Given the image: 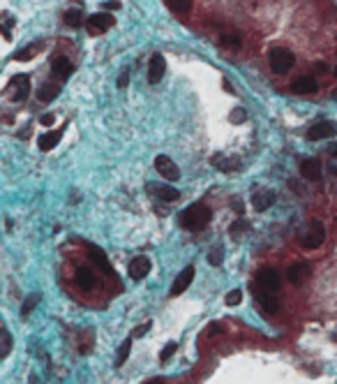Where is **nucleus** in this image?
<instances>
[{
    "label": "nucleus",
    "instance_id": "6",
    "mask_svg": "<svg viewBox=\"0 0 337 384\" xmlns=\"http://www.w3.org/2000/svg\"><path fill=\"white\" fill-rule=\"evenodd\" d=\"M337 134V123L335 120H321V123H314L307 130V139L309 141H319V139H330Z\"/></svg>",
    "mask_w": 337,
    "mask_h": 384
},
{
    "label": "nucleus",
    "instance_id": "39",
    "mask_svg": "<svg viewBox=\"0 0 337 384\" xmlns=\"http://www.w3.org/2000/svg\"><path fill=\"white\" fill-rule=\"evenodd\" d=\"M104 7L106 9H120V3H113V0H111V3H104Z\"/></svg>",
    "mask_w": 337,
    "mask_h": 384
},
{
    "label": "nucleus",
    "instance_id": "34",
    "mask_svg": "<svg viewBox=\"0 0 337 384\" xmlns=\"http://www.w3.org/2000/svg\"><path fill=\"white\" fill-rule=\"evenodd\" d=\"M152 328V322H146V324H141V326H136L132 331V338H143V333H148Z\"/></svg>",
    "mask_w": 337,
    "mask_h": 384
},
{
    "label": "nucleus",
    "instance_id": "1",
    "mask_svg": "<svg viewBox=\"0 0 337 384\" xmlns=\"http://www.w3.org/2000/svg\"><path fill=\"white\" fill-rule=\"evenodd\" d=\"M210 208L203 206V204H194V206L185 208L183 213H180V225L185 227V229H192V231H201L203 227L210 222Z\"/></svg>",
    "mask_w": 337,
    "mask_h": 384
},
{
    "label": "nucleus",
    "instance_id": "37",
    "mask_svg": "<svg viewBox=\"0 0 337 384\" xmlns=\"http://www.w3.org/2000/svg\"><path fill=\"white\" fill-rule=\"evenodd\" d=\"M127 81H129V77H127V69H125V72L120 74V79H118V86L125 88V86H127Z\"/></svg>",
    "mask_w": 337,
    "mask_h": 384
},
{
    "label": "nucleus",
    "instance_id": "13",
    "mask_svg": "<svg viewBox=\"0 0 337 384\" xmlns=\"http://www.w3.org/2000/svg\"><path fill=\"white\" fill-rule=\"evenodd\" d=\"M272 204H275V194L270 192V190H263V188H256L252 192V206L256 208L259 213L266 211V208H270Z\"/></svg>",
    "mask_w": 337,
    "mask_h": 384
},
{
    "label": "nucleus",
    "instance_id": "19",
    "mask_svg": "<svg viewBox=\"0 0 337 384\" xmlns=\"http://www.w3.org/2000/svg\"><path fill=\"white\" fill-rule=\"evenodd\" d=\"M148 192L155 194V197H160L162 202H175V199H178V190L169 188V185H152V183H148Z\"/></svg>",
    "mask_w": 337,
    "mask_h": 384
},
{
    "label": "nucleus",
    "instance_id": "38",
    "mask_svg": "<svg viewBox=\"0 0 337 384\" xmlns=\"http://www.w3.org/2000/svg\"><path fill=\"white\" fill-rule=\"evenodd\" d=\"M240 229H247V225H245L243 220L235 222V227H233V236H238V234H240Z\"/></svg>",
    "mask_w": 337,
    "mask_h": 384
},
{
    "label": "nucleus",
    "instance_id": "45",
    "mask_svg": "<svg viewBox=\"0 0 337 384\" xmlns=\"http://www.w3.org/2000/svg\"><path fill=\"white\" fill-rule=\"evenodd\" d=\"M335 74H337V67H335Z\"/></svg>",
    "mask_w": 337,
    "mask_h": 384
},
{
    "label": "nucleus",
    "instance_id": "31",
    "mask_svg": "<svg viewBox=\"0 0 337 384\" xmlns=\"http://www.w3.org/2000/svg\"><path fill=\"white\" fill-rule=\"evenodd\" d=\"M42 49V46L39 44H30V46H28V49H23V51H18V53L16 56H14V58H16V60H30V56H35L37 53V51H39Z\"/></svg>",
    "mask_w": 337,
    "mask_h": 384
},
{
    "label": "nucleus",
    "instance_id": "22",
    "mask_svg": "<svg viewBox=\"0 0 337 384\" xmlns=\"http://www.w3.org/2000/svg\"><path fill=\"white\" fill-rule=\"evenodd\" d=\"M259 303L266 308V313H280V301H277V296L268 294V291H259Z\"/></svg>",
    "mask_w": 337,
    "mask_h": 384
},
{
    "label": "nucleus",
    "instance_id": "3",
    "mask_svg": "<svg viewBox=\"0 0 337 384\" xmlns=\"http://www.w3.org/2000/svg\"><path fill=\"white\" fill-rule=\"evenodd\" d=\"M268 63H270L272 72L284 74L293 67L295 56H293V51L284 49V46H275V49H270V53H268Z\"/></svg>",
    "mask_w": 337,
    "mask_h": 384
},
{
    "label": "nucleus",
    "instance_id": "24",
    "mask_svg": "<svg viewBox=\"0 0 337 384\" xmlns=\"http://www.w3.org/2000/svg\"><path fill=\"white\" fill-rule=\"evenodd\" d=\"M129 352H132V338H125L123 345L118 347V356H115V365H123L129 359Z\"/></svg>",
    "mask_w": 337,
    "mask_h": 384
},
{
    "label": "nucleus",
    "instance_id": "40",
    "mask_svg": "<svg viewBox=\"0 0 337 384\" xmlns=\"http://www.w3.org/2000/svg\"><path fill=\"white\" fill-rule=\"evenodd\" d=\"M143 384H164V379H162V377H152V379H148V382H143Z\"/></svg>",
    "mask_w": 337,
    "mask_h": 384
},
{
    "label": "nucleus",
    "instance_id": "15",
    "mask_svg": "<svg viewBox=\"0 0 337 384\" xmlns=\"http://www.w3.org/2000/svg\"><path fill=\"white\" fill-rule=\"evenodd\" d=\"M291 90L300 93V95H307V93H316L319 90V81L314 77H298L291 81Z\"/></svg>",
    "mask_w": 337,
    "mask_h": 384
},
{
    "label": "nucleus",
    "instance_id": "7",
    "mask_svg": "<svg viewBox=\"0 0 337 384\" xmlns=\"http://www.w3.org/2000/svg\"><path fill=\"white\" fill-rule=\"evenodd\" d=\"M155 169L160 171V176H162V178H166V180H178L180 178L178 164H175L171 157H166V155H157L155 157Z\"/></svg>",
    "mask_w": 337,
    "mask_h": 384
},
{
    "label": "nucleus",
    "instance_id": "28",
    "mask_svg": "<svg viewBox=\"0 0 337 384\" xmlns=\"http://www.w3.org/2000/svg\"><path fill=\"white\" fill-rule=\"evenodd\" d=\"M222 259H224V248H222V245H215L212 250H208V262H210L212 266H220Z\"/></svg>",
    "mask_w": 337,
    "mask_h": 384
},
{
    "label": "nucleus",
    "instance_id": "5",
    "mask_svg": "<svg viewBox=\"0 0 337 384\" xmlns=\"http://www.w3.org/2000/svg\"><path fill=\"white\" fill-rule=\"evenodd\" d=\"M256 282L266 291H280L282 289V276L277 268H259L256 271Z\"/></svg>",
    "mask_w": 337,
    "mask_h": 384
},
{
    "label": "nucleus",
    "instance_id": "9",
    "mask_svg": "<svg viewBox=\"0 0 337 384\" xmlns=\"http://www.w3.org/2000/svg\"><path fill=\"white\" fill-rule=\"evenodd\" d=\"M309 273H312V266H309L307 262H295L286 268V280H289L291 285H303L309 278Z\"/></svg>",
    "mask_w": 337,
    "mask_h": 384
},
{
    "label": "nucleus",
    "instance_id": "12",
    "mask_svg": "<svg viewBox=\"0 0 337 384\" xmlns=\"http://www.w3.org/2000/svg\"><path fill=\"white\" fill-rule=\"evenodd\" d=\"M164 72H166V60H164V56H162V53H155V56L150 58V65H148V81H150V83L162 81Z\"/></svg>",
    "mask_w": 337,
    "mask_h": 384
},
{
    "label": "nucleus",
    "instance_id": "32",
    "mask_svg": "<svg viewBox=\"0 0 337 384\" xmlns=\"http://www.w3.org/2000/svg\"><path fill=\"white\" fill-rule=\"evenodd\" d=\"M224 301H226V305H238L240 301H243V291H240V289H231L229 294L224 296Z\"/></svg>",
    "mask_w": 337,
    "mask_h": 384
},
{
    "label": "nucleus",
    "instance_id": "26",
    "mask_svg": "<svg viewBox=\"0 0 337 384\" xmlns=\"http://www.w3.org/2000/svg\"><path fill=\"white\" fill-rule=\"evenodd\" d=\"M9 352H12V336H9V331L0 328V359H5Z\"/></svg>",
    "mask_w": 337,
    "mask_h": 384
},
{
    "label": "nucleus",
    "instance_id": "17",
    "mask_svg": "<svg viewBox=\"0 0 337 384\" xmlns=\"http://www.w3.org/2000/svg\"><path fill=\"white\" fill-rule=\"evenodd\" d=\"M72 63H69V58H65V56H55L53 60H51V72L55 74L58 79H67L69 74H72Z\"/></svg>",
    "mask_w": 337,
    "mask_h": 384
},
{
    "label": "nucleus",
    "instance_id": "33",
    "mask_svg": "<svg viewBox=\"0 0 337 384\" xmlns=\"http://www.w3.org/2000/svg\"><path fill=\"white\" fill-rule=\"evenodd\" d=\"M231 123H235V125H240V123H245V118H247V114H245V109H240V106H235L233 111H231Z\"/></svg>",
    "mask_w": 337,
    "mask_h": 384
},
{
    "label": "nucleus",
    "instance_id": "4",
    "mask_svg": "<svg viewBox=\"0 0 337 384\" xmlns=\"http://www.w3.org/2000/svg\"><path fill=\"white\" fill-rule=\"evenodd\" d=\"M5 95H7L9 102H23L28 95H30V79H28L26 74H16V77L7 83Z\"/></svg>",
    "mask_w": 337,
    "mask_h": 384
},
{
    "label": "nucleus",
    "instance_id": "8",
    "mask_svg": "<svg viewBox=\"0 0 337 384\" xmlns=\"http://www.w3.org/2000/svg\"><path fill=\"white\" fill-rule=\"evenodd\" d=\"M86 26H88V32H90V35L106 32L109 28H113V16H111V14H106V12L90 14V16H88V21H86Z\"/></svg>",
    "mask_w": 337,
    "mask_h": 384
},
{
    "label": "nucleus",
    "instance_id": "44",
    "mask_svg": "<svg viewBox=\"0 0 337 384\" xmlns=\"http://www.w3.org/2000/svg\"><path fill=\"white\" fill-rule=\"evenodd\" d=\"M30 384H44V382H42V379H39V377H37V375H35V373H32V375H30Z\"/></svg>",
    "mask_w": 337,
    "mask_h": 384
},
{
    "label": "nucleus",
    "instance_id": "10",
    "mask_svg": "<svg viewBox=\"0 0 337 384\" xmlns=\"http://www.w3.org/2000/svg\"><path fill=\"white\" fill-rule=\"evenodd\" d=\"M150 259L146 257V254H138V257H134L132 262H129V268H127V273H129V278H134V280H141V278H146L148 273H150Z\"/></svg>",
    "mask_w": 337,
    "mask_h": 384
},
{
    "label": "nucleus",
    "instance_id": "25",
    "mask_svg": "<svg viewBox=\"0 0 337 384\" xmlns=\"http://www.w3.org/2000/svg\"><path fill=\"white\" fill-rule=\"evenodd\" d=\"M63 19H65V23H67V26H81V21H83V9H78V7L67 9Z\"/></svg>",
    "mask_w": 337,
    "mask_h": 384
},
{
    "label": "nucleus",
    "instance_id": "14",
    "mask_svg": "<svg viewBox=\"0 0 337 384\" xmlns=\"http://www.w3.org/2000/svg\"><path fill=\"white\" fill-rule=\"evenodd\" d=\"M192 280H194V266L183 268V271L178 273V278H175V280H173V287H171V294H173V296H180L185 289H187L189 285H192Z\"/></svg>",
    "mask_w": 337,
    "mask_h": 384
},
{
    "label": "nucleus",
    "instance_id": "20",
    "mask_svg": "<svg viewBox=\"0 0 337 384\" xmlns=\"http://www.w3.org/2000/svg\"><path fill=\"white\" fill-rule=\"evenodd\" d=\"M88 252H90V257L95 259V264H97V266L102 268V271L106 273V276H113V268H111L109 259H106V254L102 252V250L97 248V245H90V248H88Z\"/></svg>",
    "mask_w": 337,
    "mask_h": 384
},
{
    "label": "nucleus",
    "instance_id": "2",
    "mask_svg": "<svg viewBox=\"0 0 337 384\" xmlns=\"http://www.w3.org/2000/svg\"><path fill=\"white\" fill-rule=\"evenodd\" d=\"M298 241H300V245H303V248H307V250L319 248V245L326 241V227H323V222L312 220V222H309V225L298 234Z\"/></svg>",
    "mask_w": 337,
    "mask_h": 384
},
{
    "label": "nucleus",
    "instance_id": "23",
    "mask_svg": "<svg viewBox=\"0 0 337 384\" xmlns=\"http://www.w3.org/2000/svg\"><path fill=\"white\" fill-rule=\"evenodd\" d=\"M58 93H60V86H55V83H44V86H39V90H37V100L51 102V100H55Z\"/></svg>",
    "mask_w": 337,
    "mask_h": 384
},
{
    "label": "nucleus",
    "instance_id": "43",
    "mask_svg": "<svg viewBox=\"0 0 337 384\" xmlns=\"http://www.w3.org/2000/svg\"><path fill=\"white\" fill-rule=\"evenodd\" d=\"M328 153H330V155H335V157H337V143H330V146H328Z\"/></svg>",
    "mask_w": 337,
    "mask_h": 384
},
{
    "label": "nucleus",
    "instance_id": "41",
    "mask_svg": "<svg viewBox=\"0 0 337 384\" xmlns=\"http://www.w3.org/2000/svg\"><path fill=\"white\" fill-rule=\"evenodd\" d=\"M217 331H222L220 324H212V326H208V333H217Z\"/></svg>",
    "mask_w": 337,
    "mask_h": 384
},
{
    "label": "nucleus",
    "instance_id": "11",
    "mask_svg": "<svg viewBox=\"0 0 337 384\" xmlns=\"http://www.w3.org/2000/svg\"><path fill=\"white\" fill-rule=\"evenodd\" d=\"M300 176L307 180H312V183H316V180H321V162L316 160V157H307V160L300 162Z\"/></svg>",
    "mask_w": 337,
    "mask_h": 384
},
{
    "label": "nucleus",
    "instance_id": "16",
    "mask_svg": "<svg viewBox=\"0 0 337 384\" xmlns=\"http://www.w3.org/2000/svg\"><path fill=\"white\" fill-rule=\"evenodd\" d=\"M74 280H76V285H78V289H81V291H92V289H95V285H97V278H95V273H92L90 268H78L76 276H74Z\"/></svg>",
    "mask_w": 337,
    "mask_h": 384
},
{
    "label": "nucleus",
    "instance_id": "35",
    "mask_svg": "<svg viewBox=\"0 0 337 384\" xmlns=\"http://www.w3.org/2000/svg\"><path fill=\"white\" fill-rule=\"evenodd\" d=\"M222 44H231V46H238L240 44V40L235 35H224L222 37Z\"/></svg>",
    "mask_w": 337,
    "mask_h": 384
},
{
    "label": "nucleus",
    "instance_id": "21",
    "mask_svg": "<svg viewBox=\"0 0 337 384\" xmlns=\"http://www.w3.org/2000/svg\"><path fill=\"white\" fill-rule=\"evenodd\" d=\"M210 162H212L215 167H220L222 171H235V169H240V160H238V157H222V155H215Z\"/></svg>",
    "mask_w": 337,
    "mask_h": 384
},
{
    "label": "nucleus",
    "instance_id": "30",
    "mask_svg": "<svg viewBox=\"0 0 337 384\" xmlns=\"http://www.w3.org/2000/svg\"><path fill=\"white\" fill-rule=\"evenodd\" d=\"M39 299H42L39 294H30V296H28L26 303H23V308H21V315H23V317H28V315H30V310L35 308L37 303H39Z\"/></svg>",
    "mask_w": 337,
    "mask_h": 384
},
{
    "label": "nucleus",
    "instance_id": "36",
    "mask_svg": "<svg viewBox=\"0 0 337 384\" xmlns=\"http://www.w3.org/2000/svg\"><path fill=\"white\" fill-rule=\"evenodd\" d=\"M53 120H55L53 114H46V116H42V118H39V123L42 125H53Z\"/></svg>",
    "mask_w": 337,
    "mask_h": 384
},
{
    "label": "nucleus",
    "instance_id": "29",
    "mask_svg": "<svg viewBox=\"0 0 337 384\" xmlns=\"http://www.w3.org/2000/svg\"><path fill=\"white\" fill-rule=\"evenodd\" d=\"M175 350H178V342H175V340H169V342H166V345L162 347V352H160V361H162V363H166V361L173 356Z\"/></svg>",
    "mask_w": 337,
    "mask_h": 384
},
{
    "label": "nucleus",
    "instance_id": "42",
    "mask_svg": "<svg viewBox=\"0 0 337 384\" xmlns=\"http://www.w3.org/2000/svg\"><path fill=\"white\" fill-rule=\"evenodd\" d=\"M233 208H235V213H243V206H240V199H233Z\"/></svg>",
    "mask_w": 337,
    "mask_h": 384
},
{
    "label": "nucleus",
    "instance_id": "18",
    "mask_svg": "<svg viewBox=\"0 0 337 384\" xmlns=\"http://www.w3.org/2000/svg\"><path fill=\"white\" fill-rule=\"evenodd\" d=\"M60 139H63V130L44 132V134H39V139H37V146H39V151H53V148L58 146Z\"/></svg>",
    "mask_w": 337,
    "mask_h": 384
},
{
    "label": "nucleus",
    "instance_id": "27",
    "mask_svg": "<svg viewBox=\"0 0 337 384\" xmlns=\"http://www.w3.org/2000/svg\"><path fill=\"white\" fill-rule=\"evenodd\" d=\"M169 9L178 14H187V12H192V0H171Z\"/></svg>",
    "mask_w": 337,
    "mask_h": 384
}]
</instances>
